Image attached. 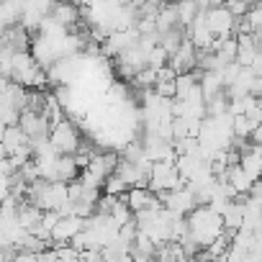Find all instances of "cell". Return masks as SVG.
Returning <instances> with one entry per match:
<instances>
[{
	"mask_svg": "<svg viewBox=\"0 0 262 262\" xmlns=\"http://www.w3.org/2000/svg\"><path fill=\"white\" fill-rule=\"evenodd\" d=\"M188 224H190V234L193 239L203 247H208L216 236L224 234V213H219L216 208H211L208 203H198L190 213H188Z\"/></svg>",
	"mask_w": 262,
	"mask_h": 262,
	"instance_id": "obj_1",
	"label": "cell"
},
{
	"mask_svg": "<svg viewBox=\"0 0 262 262\" xmlns=\"http://www.w3.org/2000/svg\"><path fill=\"white\" fill-rule=\"evenodd\" d=\"M118 155L116 152H95L93 157H90V162H88V167H82V183L85 185H90V188H103L105 185V180L118 170Z\"/></svg>",
	"mask_w": 262,
	"mask_h": 262,
	"instance_id": "obj_2",
	"label": "cell"
},
{
	"mask_svg": "<svg viewBox=\"0 0 262 262\" xmlns=\"http://www.w3.org/2000/svg\"><path fill=\"white\" fill-rule=\"evenodd\" d=\"M185 178L180 175L178 170V162L172 160H157L152 165V172H149V188L155 193H165V190H175V188H183Z\"/></svg>",
	"mask_w": 262,
	"mask_h": 262,
	"instance_id": "obj_3",
	"label": "cell"
},
{
	"mask_svg": "<svg viewBox=\"0 0 262 262\" xmlns=\"http://www.w3.org/2000/svg\"><path fill=\"white\" fill-rule=\"evenodd\" d=\"M49 139H52V144L57 147L59 155H77V149L82 144L80 142V131H77V126L70 118H62L59 123L52 126Z\"/></svg>",
	"mask_w": 262,
	"mask_h": 262,
	"instance_id": "obj_4",
	"label": "cell"
},
{
	"mask_svg": "<svg viewBox=\"0 0 262 262\" xmlns=\"http://www.w3.org/2000/svg\"><path fill=\"white\" fill-rule=\"evenodd\" d=\"M160 198H162V203H165L170 211H175V213H180V216H188V213L198 206V198H195V193H193L188 185L175 188V190H165V193H160Z\"/></svg>",
	"mask_w": 262,
	"mask_h": 262,
	"instance_id": "obj_5",
	"label": "cell"
},
{
	"mask_svg": "<svg viewBox=\"0 0 262 262\" xmlns=\"http://www.w3.org/2000/svg\"><path fill=\"white\" fill-rule=\"evenodd\" d=\"M206 21L213 31V36H231L234 29H236V16L226 8V6H213L206 11Z\"/></svg>",
	"mask_w": 262,
	"mask_h": 262,
	"instance_id": "obj_6",
	"label": "cell"
},
{
	"mask_svg": "<svg viewBox=\"0 0 262 262\" xmlns=\"http://www.w3.org/2000/svg\"><path fill=\"white\" fill-rule=\"evenodd\" d=\"M21 128L26 131V134L31 139H41V137H49V131H52V121L47 118V113L41 111H34V108H26L21 113Z\"/></svg>",
	"mask_w": 262,
	"mask_h": 262,
	"instance_id": "obj_7",
	"label": "cell"
},
{
	"mask_svg": "<svg viewBox=\"0 0 262 262\" xmlns=\"http://www.w3.org/2000/svg\"><path fill=\"white\" fill-rule=\"evenodd\" d=\"M139 29L137 26H131V29H121V31H113L108 39H105V54L108 57H118L121 52H126L128 47H134L139 41Z\"/></svg>",
	"mask_w": 262,
	"mask_h": 262,
	"instance_id": "obj_8",
	"label": "cell"
},
{
	"mask_svg": "<svg viewBox=\"0 0 262 262\" xmlns=\"http://www.w3.org/2000/svg\"><path fill=\"white\" fill-rule=\"evenodd\" d=\"M126 203L131 206V211H134V213H139V211H144V208L162 206V198H160V193H155L152 188H139V185H134V188H128V193H126Z\"/></svg>",
	"mask_w": 262,
	"mask_h": 262,
	"instance_id": "obj_9",
	"label": "cell"
},
{
	"mask_svg": "<svg viewBox=\"0 0 262 262\" xmlns=\"http://www.w3.org/2000/svg\"><path fill=\"white\" fill-rule=\"evenodd\" d=\"M85 224H88V219H82V216H77V213L62 216L59 224H57L54 231H52V239H54V242H72V236L80 234V231L85 229Z\"/></svg>",
	"mask_w": 262,
	"mask_h": 262,
	"instance_id": "obj_10",
	"label": "cell"
},
{
	"mask_svg": "<svg viewBox=\"0 0 262 262\" xmlns=\"http://www.w3.org/2000/svg\"><path fill=\"white\" fill-rule=\"evenodd\" d=\"M29 144H31V137L21 128V123L6 126V134H3V155H6V157L16 155L18 149H24V147H29Z\"/></svg>",
	"mask_w": 262,
	"mask_h": 262,
	"instance_id": "obj_11",
	"label": "cell"
},
{
	"mask_svg": "<svg viewBox=\"0 0 262 262\" xmlns=\"http://www.w3.org/2000/svg\"><path fill=\"white\" fill-rule=\"evenodd\" d=\"M188 36L193 39V44H195L198 49H208V47H211L213 31H211V26H208V21H206V11H201V13L195 16V21L188 26Z\"/></svg>",
	"mask_w": 262,
	"mask_h": 262,
	"instance_id": "obj_12",
	"label": "cell"
},
{
	"mask_svg": "<svg viewBox=\"0 0 262 262\" xmlns=\"http://www.w3.org/2000/svg\"><path fill=\"white\" fill-rule=\"evenodd\" d=\"M3 44L13 47L16 52H26L31 47V31L24 24H13V26H3Z\"/></svg>",
	"mask_w": 262,
	"mask_h": 262,
	"instance_id": "obj_13",
	"label": "cell"
},
{
	"mask_svg": "<svg viewBox=\"0 0 262 262\" xmlns=\"http://www.w3.org/2000/svg\"><path fill=\"white\" fill-rule=\"evenodd\" d=\"M18 221L26 231H36V226H41L44 221V208H39L36 203H18Z\"/></svg>",
	"mask_w": 262,
	"mask_h": 262,
	"instance_id": "obj_14",
	"label": "cell"
},
{
	"mask_svg": "<svg viewBox=\"0 0 262 262\" xmlns=\"http://www.w3.org/2000/svg\"><path fill=\"white\" fill-rule=\"evenodd\" d=\"M244 213H247V201L234 198V201L226 206V211H224V226H226L229 231H239V229L244 226Z\"/></svg>",
	"mask_w": 262,
	"mask_h": 262,
	"instance_id": "obj_15",
	"label": "cell"
},
{
	"mask_svg": "<svg viewBox=\"0 0 262 262\" xmlns=\"http://www.w3.org/2000/svg\"><path fill=\"white\" fill-rule=\"evenodd\" d=\"M52 16H54L62 26L72 29V26L80 21V8H77L75 3H70V0H57L54 8H52Z\"/></svg>",
	"mask_w": 262,
	"mask_h": 262,
	"instance_id": "obj_16",
	"label": "cell"
},
{
	"mask_svg": "<svg viewBox=\"0 0 262 262\" xmlns=\"http://www.w3.org/2000/svg\"><path fill=\"white\" fill-rule=\"evenodd\" d=\"M175 26H180V16H178V6L175 3H162V8H160V13H157V29L160 31H170V29H175Z\"/></svg>",
	"mask_w": 262,
	"mask_h": 262,
	"instance_id": "obj_17",
	"label": "cell"
},
{
	"mask_svg": "<svg viewBox=\"0 0 262 262\" xmlns=\"http://www.w3.org/2000/svg\"><path fill=\"white\" fill-rule=\"evenodd\" d=\"M175 6H178V16H180V26L183 29H188L195 21V16L201 13L198 0H180V3H175Z\"/></svg>",
	"mask_w": 262,
	"mask_h": 262,
	"instance_id": "obj_18",
	"label": "cell"
},
{
	"mask_svg": "<svg viewBox=\"0 0 262 262\" xmlns=\"http://www.w3.org/2000/svg\"><path fill=\"white\" fill-rule=\"evenodd\" d=\"M183 39H185V34H183V26H175V29H170V31H160V44H162V47H165L170 54H175V52L180 49Z\"/></svg>",
	"mask_w": 262,
	"mask_h": 262,
	"instance_id": "obj_19",
	"label": "cell"
},
{
	"mask_svg": "<svg viewBox=\"0 0 262 262\" xmlns=\"http://www.w3.org/2000/svg\"><path fill=\"white\" fill-rule=\"evenodd\" d=\"M229 93L224 90V93H219L216 98H211V100H206V111H208V116H221V113H226L229 111Z\"/></svg>",
	"mask_w": 262,
	"mask_h": 262,
	"instance_id": "obj_20",
	"label": "cell"
},
{
	"mask_svg": "<svg viewBox=\"0 0 262 262\" xmlns=\"http://www.w3.org/2000/svg\"><path fill=\"white\" fill-rule=\"evenodd\" d=\"M147 64L155 67V70H162L165 64H170V52H167L162 44H157V47L147 54Z\"/></svg>",
	"mask_w": 262,
	"mask_h": 262,
	"instance_id": "obj_21",
	"label": "cell"
},
{
	"mask_svg": "<svg viewBox=\"0 0 262 262\" xmlns=\"http://www.w3.org/2000/svg\"><path fill=\"white\" fill-rule=\"evenodd\" d=\"M128 183L123 180V175H118V172H113L108 180H105V185H103V190L105 193H113V195H123V193H128Z\"/></svg>",
	"mask_w": 262,
	"mask_h": 262,
	"instance_id": "obj_22",
	"label": "cell"
},
{
	"mask_svg": "<svg viewBox=\"0 0 262 262\" xmlns=\"http://www.w3.org/2000/svg\"><path fill=\"white\" fill-rule=\"evenodd\" d=\"M131 82H134L137 88H155V82H157V70L147 64L144 70H139V72H137V77L131 80Z\"/></svg>",
	"mask_w": 262,
	"mask_h": 262,
	"instance_id": "obj_23",
	"label": "cell"
},
{
	"mask_svg": "<svg viewBox=\"0 0 262 262\" xmlns=\"http://www.w3.org/2000/svg\"><path fill=\"white\" fill-rule=\"evenodd\" d=\"M224 6H226L236 18H242V16L249 13V8L254 6V0H224Z\"/></svg>",
	"mask_w": 262,
	"mask_h": 262,
	"instance_id": "obj_24",
	"label": "cell"
},
{
	"mask_svg": "<svg viewBox=\"0 0 262 262\" xmlns=\"http://www.w3.org/2000/svg\"><path fill=\"white\" fill-rule=\"evenodd\" d=\"M155 90H157L162 98H175V95H178V77H175V80H162V77H157Z\"/></svg>",
	"mask_w": 262,
	"mask_h": 262,
	"instance_id": "obj_25",
	"label": "cell"
},
{
	"mask_svg": "<svg viewBox=\"0 0 262 262\" xmlns=\"http://www.w3.org/2000/svg\"><path fill=\"white\" fill-rule=\"evenodd\" d=\"M249 139H252V142H254V144H262V123H259V126H257V128H254V134H252V137H249Z\"/></svg>",
	"mask_w": 262,
	"mask_h": 262,
	"instance_id": "obj_26",
	"label": "cell"
},
{
	"mask_svg": "<svg viewBox=\"0 0 262 262\" xmlns=\"http://www.w3.org/2000/svg\"><path fill=\"white\" fill-rule=\"evenodd\" d=\"M128 3H131V6H137V8H142V6L147 3V0H128Z\"/></svg>",
	"mask_w": 262,
	"mask_h": 262,
	"instance_id": "obj_27",
	"label": "cell"
},
{
	"mask_svg": "<svg viewBox=\"0 0 262 262\" xmlns=\"http://www.w3.org/2000/svg\"><path fill=\"white\" fill-rule=\"evenodd\" d=\"M170 3H180V0H170Z\"/></svg>",
	"mask_w": 262,
	"mask_h": 262,
	"instance_id": "obj_28",
	"label": "cell"
}]
</instances>
